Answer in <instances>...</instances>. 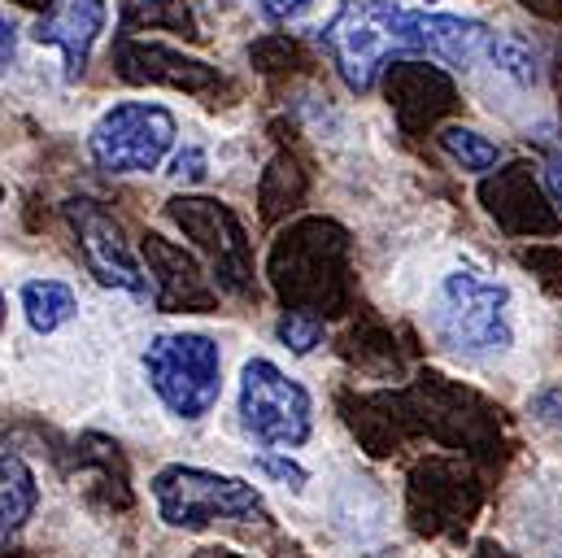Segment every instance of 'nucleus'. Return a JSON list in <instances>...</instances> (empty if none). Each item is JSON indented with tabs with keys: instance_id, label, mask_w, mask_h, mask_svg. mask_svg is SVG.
I'll return each instance as SVG.
<instances>
[{
	"instance_id": "1",
	"label": "nucleus",
	"mask_w": 562,
	"mask_h": 558,
	"mask_svg": "<svg viewBox=\"0 0 562 558\" xmlns=\"http://www.w3.org/2000/svg\"><path fill=\"white\" fill-rule=\"evenodd\" d=\"M427 327L458 358H502L515 349V297L484 271H445L427 297Z\"/></svg>"
},
{
	"instance_id": "2",
	"label": "nucleus",
	"mask_w": 562,
	"mask_h": 558,
	"mask_svg": "<svg viewBox=\"0 0 562 558\" xmlns=\"http://www.w3.org/2000/svg\"><path fill=\"white\" fill-rule=\"evenodd\" d=\"M140 371L157 406L179 423H205L223 402V349L205 332H157L140 349Z\"/></svg>"
},
{
	"instance_id": "3",
	"label": "nucleus",
	"mask_w": 562,
	"mask_h": 558,
	"mask_svg": "<svg viewBox=\"0 0 562 558\" xmlns=\"http://www.w3.org/2000/svg\"><path fill=\"white\" fill-rule=\"evenodd\" d=\"M406 18L411 4L402 0H336V9L318 31V44L349 92L367 97L389 57H411Z\"/></svg>"
},
{
	"instance_id": "4",
	"label": "nucleus",
	"mask_w": 562,
	"mask_h": 558,
	"mask_svg": "<svg viewBox=\"0 0 562 558\" xmlns=\"http://www.w3.org/2000/svg\"><path fill=\"white\" fill-rule=\"evenodd\" d=\"M148 493H153L161 524L188 528V533L210 528V524H245L267 511L258 484L227 476V471L192 467V462H170V467L153 471Z\"/></svg>"
},
{
	"instance_id": "5",
	"label": "nucleus",
	"mask_w": 562,
	"mask_h": 558,
	"mask_svg": "<svg viewBox=\"0 0 562 558\" xmlns=\"http://www.w3.org/2000/svg\"><path fill=\"white\" fill-rule=\"evenodd\" d=\"M179 144V119L161 101H114L88 127V157L105 175H153Z\"/></svg>"
},
{
	"instance_id": "6",
	"label": "nucleus",
	"mask_w": 562,
	"mask_h": 558,
	"mask_svg": "<svg viewBox=\"0 0 562 558\" xmlns=\"http://www.w3.org/2000/svg\"><path fill=\"white\" fill-rule=\"evenodd\" d=\"M240 427L271 449H301L314 436V398L271 358H249L236 389Z\"/></svg>"
},
{
	"instance_id": "7",
	"label": "nucleus",
	"mask_w": 562,
	"mask_h": 558,
	"mask_svg": "<svg viewBox=\"0 0 562 558\" xmlns=\"http://www.w3.org/2000/svg\"><path fill=\"white\" fill-rule=\"evenodd\" d=\"M66 219L75 227V241H79V254L88 263V271L101 279L105 288L114 292H127L136 301H148L153 297V283L144 276L136 249L127 245L123 227L97 205V201H70L66 205Z\"/></svg>"
},
{
	"instance_id": "8",
	"label": "nucleus",
	"mask_w": 562,
	"mask_h": 558,
	"mask_svg": "<svg viewBox=\"0 0 562 558\" xmlns=\"http://www.w3.org/2000/svg\"><path fill=\"white\" fill-rule=\"evenodd\" d=\"M488 40H493V26L480 18L440 13V9H411V18H406V53L427 57L458 75L484 66Z\"/></svg>"
},
{
	"instance_id": "9",
	"label": "nucleus",
	"mask_w": 562,
	"mask_h": 558,
	"mask_svg": "<svg viewBox=\"0 0 562 558\" xmlns=\"http://www.w3.org/2000/svg\"><path fill=\"white\" fill-rule=\"evenodd\" d=\"M110 22V4L105 0H57L40 22H35V40L53 44L66 62V75H83L92 48L101 44Z\"/></svg>"
},
{
	"instance_id": "10",
	"label": "nucleus",
	"mask_w": 562,
	"mask_h": 558,
	"mask_svg": "<svg viewBox=\"0 0 562 558\" xmlns=\"http://www.w3.org/2000/svg\"><path fill=\"white\" fill-rule=\"evenodd\" d=\"M18 305H22V319L35 336H57L66 323L79 319V292L75 283L57 276H35L22 279L18 288Z\"/></svg>"
},
{
	"instance_id": "11",
	"label": "nucleus",
	"mask_w": 562,
	"mask_h": 558,
	"mask_svg": "<svg viewBox=\"0 0 562 558\" xmlns=\"http://www.w3.org/2000/svg\"><path fill=\"white\" fill-rule=\"evenodd\" d=\"M35 506H40V484H35L31 462L4 445V454H0V537H4V546L22 537Z\"/></svg>"
},
{
	"instance_id": "12",
	"label": "nucleus",
	"mask_w": 562,
	"mask_h": 558,
	"mask_svg": "<svg viewBox=\"0 0 562 558\" xmlns=\"http://www.w3.org/2000/svg\"><path fill=\"white\" fill-rule=\"evenodd\" d=\"M484 66H488L497 79L515 83V88H537V83H541V53H537V44H532L528 35H519V31H493L488 53H484Z\"/></svg>"
},
{
	"instance_id": "13",
	"label": "nucleus",
	"mask_w": 562,
	"mask_h": 558,
	"mask_svg": "<svg viewBox=\"0 0 562 558\" xmlns=\"http://www.w3.org/2000/svg\"><path fill=\"white\" fill-rule=\"evenodd\" d=\"M440 148L467 175H488V170H497L506 161V148L497 140H488L484 132H475V127H445L440 132Z\"/></svg>"
},
{
	"instance_id": "14",
	"label": "nucleus",
	"mask_w": 562,
	"mask_h": 558,
	"mask_svg": "<svg viewBox=\"0 0 562 558\" xmlns=\"http://www.w3.org/2000/svg\"><path fill=\"white\" fill-rule=\"evenodd\" d=\"M280 341L292 354H314L323 345V327L310 314H288V319H280Z\"/></svg>"
},
{
	"instance_id": "15",
	"label": "nucleus",
	"mask_w": 562,
	"mask_h": 558,
	"mask_svg": "<svg viewBox=\"0 0 562 558\" xmlns=\"http://www.w3.org/2000/svg\"><path fill=\"white\" fill-rule=\"evenodd\" d=\"M170 179L183 183V188L205 183V179H210V153H205L201 144H183V148H175V157H170Z\"/></svg>"
},
{
	"instance_id": "16",
	"label": "nucleus",
	"mask_w": 562,
	"mask_h": 558,
	"mask_svg": "<svg viewBox=\"0 0 562 558\" xmlns=\"http://www.w3.org/2000/svg\"><path fill=\"white\" fill-rule=\"evenodd\" d=\"M254 467H258L262 476L280 480L283 489H292V493H301V489H305V480H310V476H305V467H301L296 458H288V449H283V454H258V458H254Z\"/></svg>"
},
{
	"instance_id": "17",
	"label": "nucleus",
	"mask_w": 562,
	"mask_h": 558,
	"mask_svg": "<svg viewBox=\"0 0 562 558\" xmlns=\"http://www.w3.org/2000/svg\"><path fill=\"white\" fill-rule=\"evenodd\" d=\"M532 415L562 436V380L559 384H550V389H541V393L532 398Z\"/></svg>"
},
{
	"instance_id": "18",
	"label": "nucleus",
	"mask_w": 562,
	"mask_h": 558,
	"mask_svg": "<svg viewBox=\"0 0 562 558\" xmlns=\"http://www.w3.org/2000/svg\"><path fill=\"white\" fill-rule=\"evenodd\" d=\"M254 4L271 22H296V18H305L314 9V0H254Z\"/></svg>"
},
{
	"instance_id": "19",
	"label": "nucleus",
	"mask_w": 562,
	"mask_h": 558,
	"mask_svg": "<svg viewBox=\"0 0 562 558\" xmlns=\"http://www.w3.org/2000/svg\"><path fill=\"white\" fill-rule=\"evenodd\" d=\"M541 179H546L550 197H554V201L562 205V153H559V148H554V153L546 157V175H541Z\"/></svg>"
},
{
	"instance_id": "20",
	"label": "nucleus",
	"mask_w": 562,
	"mask_h": 558,
	"mask_svg": "<svg viewBox=\"0 0 562 558\" xmlns=\"http://www.w3.org/2000/svg\"><path fill=\"white\" fill-rule=\"evenodd\" d=\"M427 4H440V0H427Z\"/></svg>"
}]
</instances>
